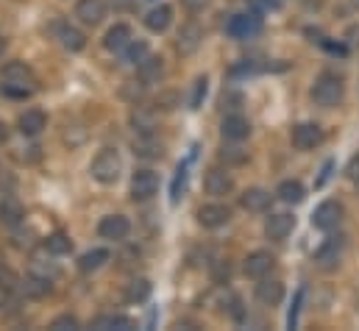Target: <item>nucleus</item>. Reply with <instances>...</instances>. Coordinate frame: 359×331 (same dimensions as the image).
<instances>
[{"label": "nucleus", "instance_id": "1", "mask_svg": "<svg viewBox=\"0 0 359 331\" xmlns=\"http://www.w3.org/2000/svg\"><path fill=\"white\" fill-rule=\"evenodd\" d=\"M39 89L36 73L22 62H8L0 73V92L6 97H31Z\"/></svg>", "mask_w": 359, "mask_h": 331}, {"label": "nucleus", "instance_id": "2", "mask_svg": "<svg viewBox=\"0 0 359 331\" xmlns=\"http://www.w3.org/2000/svg\"><path fill=\"white\" fill-rule=\"evenodd\" d=\"M343 97H346V83L334 73H320L312 83V100L320 109H334L343 103Z\"/></svg>", "mask_w": 359, "mask_h": 331}, {"label": "nucleus", "instance_id": "3", "mask_svg": "<svg viewBox=\"0 0 359 331\" xmlns=\"http://www.w3.org/2000/svg\"><path fill=\"white\" fill-rule=\"evenodd\" d=\"M90 173L97 184H106V187H109V184H117V178H120V173H123V159H120V154H117L114 148L97 151V156L92 159V165H90Z\"/></svg>", "mask_w": 359, "mask_h": 331}, {"label": "nucleus", "instance_id": "4", "mask_svg": "<svg viewBox=\"0 0 359 331\" xmlns=\"http://www.w3.org/2000/svg\"><path fill=\"white\" fill-rule=\"evenodd\" d=\"M226 34L231 39H254L262 34V17L257 11H245V14H234L229 22H226Z\"/></svg>", "mask_w": 359, "mask_h": 331}, {"label": "nucleus", "instance_id": "5", "mask_svg": "<svg viewBox=\"0 0 359 331\" xmlns=\"http://www.w3.org/2000/svg\"><path fill=\"white\" fill-rule=\"evenodd\" d=\"M159 192V173H154L151 167H142L131 175V201L134 203H145Z\"/></svg>", "mask_w": 359, "mask_h": 331}, {"label": "nucleus", "instance_id": "6", "mask_svg": "<svg viewBox=\"0 0 359 331\" xmlns=\"http://www.w3.org/2000/svg\"><path fill=\"white\" fill-rule=\"evenodd\" d=\"M292 148L298 151H315L323 145V128L318 123H298L292 126Z\"/></svg>", "mask_w": 359, "mask_h": 331}, {"label": "nucleus", "instance_id": "7", "mask_svg": "<svg viewBox=\"0 0 359 331\" xmlns=\"http://www.w3.org/2000/svg\"><path fill=\"white\" fill-rule=\"evenodd\" d=\"M203 189H206V195H212V198H226V195L234 192V178H231V173L223 170V167H209L206 175H203Z\"/></svg>", "mask_w": 359, "mask_h": 331}, {"label": "nucleus", "instance_id": "8", "mask_svg": "<svg viewBox=\"0 0 359 331\" xmlns=\"http://www.w3.org/2000/svg\"><path fill=\"white\" fill-rule=\"evenodd\" d=\"M343 215H346L343 203H337V201H323V203L315 209V215H312V226L320 229V231H334V229L343 223Z\"/></svg>", "mask_w": 359, "mask_h": 331}, {"label": "nucleus", "instance_id": "9", "mask_svg": "<svg viewBox=\"0 0 359 331\" xmlns=\"http://www.w3.org/2000/svg\"><path fill=\"white\" fill-rule=\"evenodd\" d=\"M97 234L103 240H109V243H123L131 234V220L126 215H106L97 223Z\"/></svg>", "mask_w": 359, "mask_h": 331}, {"label": "nucleus", "instance_id": "10", "mask_svg": "<svg viewBox=\"0 0 359 331\" xmlns=\"http://www.w3.org/2000/svg\"><path fill=\"white\" fill-rule=\"evenodd\" d=\"M203 39H206V34H203V28H201L198 22H184L179 28V36H176V50H179V56H192V53H198V48L203 45Z\"/></svg>", "mask_w": 359, "mask_h": 331}, {"label": "nucleus", "instance_id": "11", "mask_svg": "<svg viewBox=\"0 0 359 331\" xmlns=\"http://www.w3.org/2000/svg\"><path fill=\"white\" fill-rule=\"evenodd\" d=\"M343 250H346V240L343 237H329L320 248L315 250V264L320 270H334L343 259Z\"/></svg>", "mask_w": 359, "mask_h": 331}, {"label": "nucleus", "instance_id": "12", "mask_svg": "<svg viewBox=\"0 0 359 331\" xmlns=\"http://www.w3.org/2000/svg\"><path fill=\"white\" fill-rule=\"evenodd\" d=\"M76 20L87 28H97L106 20V0H79L73 8Z\"/></svg>", "mask_w": 359, "mask_h": 331}, {"label": "nucleus", "instance_id": "13", "mask_svg": "<svg viewBox=\"0 0 359 331\" xmlns=\"http://www.w3.org/2000/svg\"><path fill=\"white\" fill-rule=\"evenodd\" d=\"M229 220H231V209L226 203H206V206L198 209V223L203 229H209V231L223 229Z\"/></svg>", "mask_w": 359, "mask_h": 331}, {"label": "nucleus", "instance_id": "14", "mask_svg": "<svg viewBox=\"0 0 359 331\" xmlns=\"http://www.w3.org/2000/svg\"><path fill=\"white\" fill-rule=\"evenodd\" d=\"M273 267H276V259L270 256L268 250H254V253H248L245 262H243V273H245L248 278H257V281L270 276Z\"/></svg>", "mask_w": 359, "mask_h": 331}, {"label": "nucleus", "instance_id": "15", "mask_svg": "<svg viewBox=\"0 0 359 331\" xmlns=\"http://www.w3.org/2000/svg\"><path fill=\"white\" fill-rule=\"evenodd\" d=\"M295 229V217L290 212H276L265 220V237L273 243H281L290 237V231Z\"/></svg>", "mask_w": 359, "mask_h": 331}, {"label": "nucleus", "instance_id": "16", "mask_svg": "<svg viewBox=\"0 0 359 331\" xmlns=\"http://www.w3.org/2000/svg\"><path fill=\"white\" fill-rule=\"evenodd\" d=\"M220 134L226 142H243L251 137V123L243 117V114H226L223 126H220Z\"/></svg>", "mask_w": 359, "mask_h": 331}, {"label": "nucleus", "instance_id": "17", "mask_svg": "<svg viewBox=\"0 0 359 331\" xmlns=\"http://www.w3.org/2000/svg\"><path fill=\"white\" fill-rule=\"evenodd\" d=\"M131 148H134V156H140L145 162H154V159L165 156V145L156 140V134H137Z\"/></svg>", "mask_w": 359, "mask_h": 331}, {"label": "nucleus", "instance_id": "18", "mask_svg": "<svg viewBox=\"0 0 359 331\" xmlns=\"http://www.w3.org/2000/svg\"><path fill=\"white\" fill-rule=\"evenodd\" d=\"M137 79L145 83V86H151V83H159L165 79V59L162 56H145L140 65H137Z\"/></svg>", "mask_w": 359, "mask_h": 331}, {"label": "nucleus", "instance_id": "19", "mask_svg": "<svg viewBox=\"0 0 359 331\" xmlns=\"http://www.w3.org/2000/svg\"><path fill=\"white\" fill-rule=\"evenodd\" d=\"M270 201H273V195H270L268 189H262V187H251V189H245V192L240 195V206H243L245 212H251V215L268 212Z\"/></svg>", "mask_w": 359, "mask_h": 331}, {"label": "nucleus", "instance_id": "20", "mask_svg": "<svg viewBox=\"0 0 359 331\" xmlns=\"http://www.w3.org/2000/svg\"><path fill=\"white\" fill-rule=\"evenodd\" d=\"M131 39H134L131 28H128L126 22H117V25H111V28L106 31V36H103V48H106L109 53H123V50L131 45Z\"/></svg>", "mask_w": 359, "mask_h": 331}, {"label": "nucleus", "instance_id": "21", "mask_svg": "<svg viewBox=\"0 0 359 331\" xmlns=\"http://www.w3.org/2000/svg\"><path fill=\"white\" fill-rule=\"evenodd\" d=\"M128 120H131V128H134L137 134H156V120H159V117H156V109H151V106H137V103H134Z\"/></svg>", "mask_w": 359, "mask_h": 331}, {"label": "nucleus", "instance_id": "22", "mask_svg": "<svg viewBox=\"0 0 359 331\" xmlns=\"http://www.w3.org/2000/svg\"><path fill=\"white\" fill-rule=\"evenodd\" d=\"M17 128H20L22 137H39L48 128V117L39 109H28V112H22L17 117Z\"/></svg>", "mask_w": 359, "mask_h": 331}, {"label": "nucleus", "instance_id": "23", "mask_svg": "<svg viewBox=\"0 0 359 331\" xmlns=\"http://www.w3.org/2000/svg\"><path fill=\"white\" fill-rule=\"evenodd\" d=\"M257 301L265 304V306H278L284 301V284L278 278H259L257 284Z\"/></svg>", "mask_w": 359, "mask_h": 331}, {"label": "nucleus", "instance_id": "24", "mask_svg": "<svg viewBox=\"0 0 359 331\" xmlns=\"http://www.w3.org/2000/svg\"><path fill=\"white\" fill-rule=\"evenodd\" d=\"M142 22H145V28L151 31V34H165L168 28H170V22H173V8L170 6H154L145 17H142Z\"/></svg>", "mask_w": 359, "mask_h": 331}, {"label": "nucleus", "instance_id": "25", "mask_svg": "<svg viewBox=\"0 0 359 331\" xmlns=\"http://www.w3.org/2000/svg\"><path fill=\"white\" fill-rule=\"evenodd\" d=\"M22 217H25L22 203H20L17 198H3V203H0V226L17 229V226L22 223Z\"/></svg>", "mask_w": 359, "mask_h": 331}, {"label": "nucleus", "instance_id": "26", "mask_svg": "<svg viewBox=\"0 0 359 331\" xmlns=\"http://www.w3.org/2000/svg\"><path fill=\"white\" fill-rule=\"evenodd\" d=\"M59 39H62V48L70 50V53H79V50L87 48V36H84V31H79V28H73V25H62Z\"/></svg>", "mask_w": 359, "mask_h": 331}, {"label": "nucleus", "instance_id": "27", "mask_svg": "<svg viewBox=\"0 0 359 331\" xmlns=\"http://www.w3.org/2000/svg\"><path fill=\"white\" fill-rule=\"evenodd\" d=\"M276 195H278V201H284V203H301V201L306 198V189H304V184H301V181L287 178V181H281V184H278Z\"/></svg>", "mask_w": 359, "mask_h": 331}, {"label": "nucleus", "instance_id": "28", "mask_svg": "<svg viewBox=\"0 0 359 331\" xmlns=\"http://www.w3.org/2000/svg\"><path fill=\"white\" fill-rule=\"evenodd\" d=\"M92 329L128 331V329H137V323H134L131 318H126V315H100V318H95V320H92Z\"/></svg>", "mask_w": 359, "mask_h": 331}, {"label": "nucleus", "instance_id": "29", "mask_svg": "<svg viewBox=\"0 0 359 331\" xmlns=\"http://www.w3.org/2000/svg\"><path fill=\"white\" fill-rule=\"evenodd\" d=\"M217 156H220V162H223L226 167H240V165H245V162L251 159V154H248V151H243L237 142H231V145H223Z\"/></svg>", "mask_w": 359, "mask_h": 331}, {"label": "nucleus", "instance_id": "30", "mask_svg": "<svg viewBox=\"0 0 359 331\" xmlns=\"http://www.w3.org/2000/svg\"><path fill=\"white\" fill-rule=\"evenodd\" d=\"M106 262H109V250H106V248L87 250V253L79 259V270H81V273H92V270L103 267Z\"/></svg>", "mask_w": 359, "mask_h": 331}, {"label": "nucleus", "instance_id": "31", "mask_svg": "<svg viewBox=\"0 0 359 331\" xmlns=\"http://www.w3.org/2000/svg\"><path fill=\"white\" fill-rule=\"evenodd\" d=\"M151 281L148 278H134L128 287H126V298L131 301V304H142V301H148L151 298Z\"/></svg>", "mask_w": 359, "mask_h": 331}, {"label": "nucleus", "instance_id": "32", "mask_svg": "<svg viewBox=\"0 0 359 331\" xmlns=\"http://www.w3.org/2000/svg\"><path fill=\"white\" fill-rule=\"evenodd\" d=\"M22 292H25L28 298H45V295L50 292V281H48V278H39V276L31 273V278L22 281Z\"/></svg>", "mask_w": 359, "mask_h": 331}, {"label": "nucleus", "instance_id": "33", "mask_svg": "<svg viewBox=\"0 0 359 331\" xmlns=\"http://www.w3.org/2000/svg\"><path fill=\"white\" fill-rule=\"evenodd\" d=\"M45 250H48V253H53V256H65V253H70V250H73V240H70L67 234L56 231V234H50V237L45 240Z\"/></svg>", "mask_w": 359, "mask_h": 331}, {"label": "nucleus", "instance_id": "34", "mask_svg": "<svg viewBox=\"0 0 359 331\" xmlns=\"http://www.w3.org/2000/svg\"><path fill=\"white\" fill-rule=\"evenodd\" d=\"M206 89H209V79H206V76H198V79H195V83H192V95H189V109H201V106H203Z\"/></svg>", "mask_w": 359, "mask_h": 331}, {"label": "nucleus", "instance_id": "35", "mask_svg": "<svg viewBox=\"0 0 359 331\" xmlns=\"http://www.w3.org/2000/svg\"><path fill=\"white\" fill-rule=\"evenodd\" d=\"M31 273H34V276H39V278H48V281H53V278L59 276V267H56L53 262H42V259H34V262H31Z\"/></svg>", "mask_w": 359, "mask_h": 331}, {"label": "nucleus", "instance_id": "36", "mask_svg": "<svg viewBox=\"0 0 359 331\" xmlns=\"http://www.w3.org/2000/svg\"><path fill=\"white\" fill-rule=\"evenodd\" d=\"M148 53H151V50H148V42H142V39H140V42H134V39H131V45L126 48V62L140 65V62H142Z\"/></svg>", "mask_w": 359, "mask_h": 331}, {"label": "nucleus", "instance_id": "37", "mask_svg": "<svg viewBox=\"0 0 359 331\" xmlns=\"http://www.w3.org/2000/svg\"><path fill=\"white\" fill-rule=\"evenodd\" d=\"M84 140H87V128H81L79 123H73V126H67V128H65V145L79 148Z\"/></svg>", "mask_w": 359, "mask_h": 331}, {"label": "nucleus", "instance_id": "38", "mask_svg": "<svg viewBox=\"0 0 359 331\" xmlns=\"http://www.w3.org/2000/svg\"><path fill=\"white\" fill-rule=\"evenodd\" d=\"M20 284H22V281H20V276H17L11 267H6V264H3V267H0V290H3V292H14Z\"/></svg>", "mask_w": 359, "mask_h": 331}, {"label": "nucleus", "instance_id": "39", "mask_svg": "<svg viewBox=\"0 0 359 331\" xmlns=\"http://www.w3.org/2000/svg\"><path fill=\"white\" fill-rule=\"evenodd\" d=\"M79 326H81V323H79L76 315H59V318L50 323V329L53 331H76Z\"/></svg>", "mask_w": 359, "mask_h": 331}, {"label": "nucleus", "instance_id": "40", "mask_svg": "<svg viewBox=\"0 0 359 331\" xmlns=\"http://www.w3.org/2000/svg\"><path fill=\"white\" fill-rule=\"evenodd\" d=\"M184 187H187V167H179V170H176V178H173V189H170V201H173V203L181 201Z\"/></svg>", "mask_w": 359, "mask_h": 331}, {"label": "nucleus", "instance_id": "41", "mask_svg": "<svg viewBox=\"0 0 359 331\" xmlns=\"http://www.w3.org/2000/svg\"><path fill=\"white\" fill-rule=\"evenodd\" d=\"M248 6L257 14H270V11H278L281 8V0H248Z\"/></svg>", "mask_w": 359, "mask_h": 331}, {"label": "nucleus", "instance_id": "42", "mask_svg": "<svg viewBox=\"0 0 359 331\" xmlns=\"http://www.w3.org/2000/svg\"><path fill=\"white\" fill-rule=\"evenodd\" d=\"M156 106H159V109H165V112H170V109H176V92H168V95H159V97H156Z\"/></svg>", "mask_w": 359, "mask_h": 331}, {"label": "nucleus", "instance_id": "43", "mask_svg": "<svg viewBox=\"0 0 359 331\" xmlns=\"http://www.w3.org/2000/svg\"><path fill=\"white\" fill-rule=\"evenodd\" d=\"M301 301H304V290H298V295H295V306L290 309V318H287V326H290V329H295V323H298V306H301Z\"/></svg>", "mask_w": 359, "mask_h": 331}, {"label": "nucleus", "instance_id": "44", "mask_svg": "<svg viewBox=\"0 0 359 331\" xmlns=\"http://www.w3.org/2000/svg\"><path fill=\"white\" fill-rule=\"evenodd\" d=\"M109 6L114 11H120V14H126V11H134L137 8V0H109Z\"/></svg>", "mask_w": 359, "mask_h": 331}, {"label": "nucleus", "instance_id": "45", "mask_svg": "<svg viewBox=\"0 0 359 331\" xmlns=\"http://www.w3.org/2000/svg\"><path fill=\"white\" fill-rule=\"evenodd\" d=\"M181 6H184L189 14H201V11L209 6V0H181Z\"/></svg>", "mask_w": 359, "mask_h": 331}, {"label": "nucleus", "instance_id": "46", "mask_svg": "<svg viewBox=\"0 0 359 331\" xmlns=\"http://www.w3.org/2000/svg\"><path fill=\"white\" fill-rule=\"evenodd\" d=\"M346 175L354 181V184H359V154L348 162V167H346Z\"/></svg>", "mask_w": 359, "mask_h": 331}, {"label": "nucleus", "instance_id": "47", "mask_svg": "<svg viewBox=\"0 0 359 331\" xmlns=\"http://www.w3.org/2000/svg\"><path fill=\"white\" fill-rule=\"evenodd\" d=\"M332 170H334V162H326V165H323V173H320V178L315 181V187H323V184L329 181V175H332Z\"/></svg>", "mask_w": 359, "mask_h": 331}, {"label": "nucleus", "instance_id": "48", "mask_svg": "<svg viewBox=\"0 0 359 331\" xmlns=\"http://www.w3.org/2000/svg\"><path fill=\"white\" fill-rule=\"evenodd\" d=\"M229 276H231V270H229V264H226V267L220 264V267H217V273H215V281H217V284H223V281H229Z\"/></svg>", "mask_w": 359, "mask_h": 331}, {"label": "nucleus", "instance_id": "49", "mask_svg": "<svg viewBox=\"0 0 359 331\" xmlns=\"http://www.w3.org/2000/svg\"><path fill=\"white\" fill-rule=\"evenodd\" d=\"M348 42H351V45H359V25H354V28L348 31Z\"/></svg>", "mask_w": 359, "mask_h": 331}, {"label": "nucleus", "instance_id": "50", "mask_svg": "<svg viewBox=\"0 0 359 331\" xmlns=\"http://www.w3.org/2000/svg\"><path fill=\"white\" fill-rule=\"evenodd\" d=\"M6 140H8V128H6V123L0 120V145H3Z\"/></svg>", "mask_w": 359, "mask_h": 331}, {"label": "nucleus", "instance_id": "51", "mask_svg": "<svg viewBox=\"0 0 359 331\" xmlns=\"http://www.w3.org/2000/svg\"><path fill=\"white\" fill-rule=\"evenodd\" d=\"M3 50H6V39L0 36V53H3Z\"/></svg>", "mask_w": 359, "mask_h": 331}, {"label": "nucleus", "instance_id": "52", "mask_svg": "<svg viewBox=\"0 0 359 331\" xmlns=\"http://www.w3.org/2000/svg\"><path fill=\"white\" fill-rule=\"evenodd\" d=\"M354 6H357V8H359V0H354Z\"/></svg>", "mask_w": 359, "mask_h": 331}, {"label": "nucleus", "instance_id": "53", "mask_svg": "<svg viewBox=\"0 0 359 331\" xmlns=\"http://www.w3.org/2000/svg\"><path fill=\"white\" fill-rule=\"evenodd\" d=\"M357 306H359V295H357Z\"/></svg>", "mask_w": 359, "mask_h": 331}]
</instances>
